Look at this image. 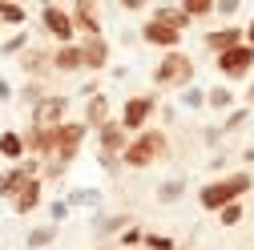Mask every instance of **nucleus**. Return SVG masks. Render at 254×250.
I'll return each mask as SVG.
<instances>
[{
  "label": "nucleus",
  "mask_w": 254,
  "mask_h": 250,
  "mask_svg": "<svg viewBox=\"0 0 254 250\" xmlns=\"http://www.w3.org/2000/svg\"><path fill=\"white\" fill-rule=\"evenodd\" d=\"M85 125H97V129H105L109 125V101L101 97H89V105H85Z\"/></svg>",
  "instance_id": "obj_20"
},
{
  "label": "nucleus",
  "mask_w": 254,
  "mask_h": 250,
  "mask_svg": "<svg viewBox=\"0 0 254 250\" xmlns=\"http://www.w3.org/2000/svg\"><path fill=\"white\" fill-rule=\"evenodd\" d=\"M97 137H101V153H121V158H125L129 141H125V125L121 121H109L105 129H97Z\"/></svg>",
  "instance_id": "obj_11"
},
{
  "label": "nucleus",
  "mask_w": 254,
  "mask_h": 250,
  "mask_svg": "<svg viewBox=\"0 0 254 250\" xmlns=\"http://www.w3.org/2000/svg\"><path fill=\"white\" fill-rule=\"evenodd\" d=\"M206 101H210L214 109H230V105H234V93L218 85V89H210V93H206Z\"/></svg>",
  "instance_id": "obj_24"
},
{
  "label": "nucleus",
  "mask_w": 254,
  "mask_h": 250,
  "mask_svg": "<svg viewBox=\"0 0 254 250\" xmlns=\"http://www.w3.org/2000/svg\"><path fill=\"white\" fill-rule=\"evenodd\" d=\"M190 16H210V12H218V0H186L182 4Z\"/></svg>",
  "instance_id": "obj_23"
},
{
  "label": "nucleus",
  "mask_w": 254,
  "mask_h": 250,
  "mask_svg": "<svg viewBox=\"0 0 254 250\" xmlns=\"http://www.w3.org/2000/svg\"><path fill=\"white\" fill-rule=\"evenodd\" d=\"M53 65H57V61H53V53H45V49H28V53H24V73H33V77H49Z\"/></svg>",
  "instance_id": "obj_16"
},
{
  "label": "nucleus",
  "mask_w": 254,
  "mask_h": 250,
  "mask_svg": "<svg viewBox=\"0 0 254 250\" xmlns=\"http://www.w3.org/2000/svg\"><path fill=\"white\" fill-rule=\"evenodd\" d=\"M254 186V178L250 174H234V178H226V182H210V186H202V194H198V202L206 206V210H226V206H234L246 190Z\"/></svg>",
  "instance_id": "obj_1"
},
{
  "label": "nucleus",
  "mask_w": 254,
  "mask_h": 250,
  "mask_svg": "<svg viewBox=\"0 0 254 250\" xmlns=\"http://www.w3.org/2000/svg\"><path fill=\"white\" fill-rule=\"evenodd\" d=\"M162 153H166V133H157V129H145V133H137V137L129 141V149H125V166L141 170V166L157 162Z\"/></svg>",
  "instance_id": "obj_2"
},
{
  "label": "nucleus",
  "mask_w": 254,
  "mask_h": 250,
  "mask_svg": "<svg viewBox=\"0 0 254 250\" xmlns=\"http://www.w3.org/2000/svg\"><path fill=\"white\" fill-rule=\"evenodd\" d=\"M153 97H129V101H125V109H121V125H125V129H141V125L149 121V113H153Z\"/></svg>",
  "instance_id": "obj_9"
},
{
  "label": "nucleus",
  "mask_w": 254,
  "mask_h": 250,
  "mask_svg": "<svg viewBox=\"0 0 254 250\" xmlns=\"http://www.w3.org/2000/svg\"><path fill=\"white\" fill-rule=\"evenodd\" d=\"M182 190H186V182H178V178H174V182H166L162 190H157V202H178V198H182Z\"/></svg>",
  "instance_id": "obj_26"
},
{
  "label": "nucleus",
  "mask_w": 254,
  "mask_h": 250,
  "mask_svg": "<svg viewBox=\"0 0 254 250\" xmlns=\"http://www.w3.org/2000/svg\"><path fill=\"white\" fill-rule=\"evenodd\" d=\"M153 20H157V24H170V28H178V33H182V28L194 20V16H190L182 4H162V8L153 12Z\"/></svg>",
  "instance_id": "obj_17"
},
{
  "label": "nucleus",
  "mask_w": 254,
  "mask_h": 250,
  "mask_svg": "<svg viewBox=\"0 0 254 250\" xmlns=\"http://www.w3.org/2000/svg\"><path fill=\"white\" fill-rule=\"evenodd\" d=\"M8 97H12V85H8V81H0V101H8Z\"/></svg>",
  "instance_id": "obj_38"
},
{
  "label": "nucleus",
  "mask_w": 254,
  "mask_h": 250,
  "mask_svg": "<svg viewBox=\"0 0 254 250\" xmlns=\"http://www.w3.org/2000/svg\"><path fill=\"white\" fill-rule=\"evenodd\" d=\"M24 45H28V37H24V33H16L12 41H4V45H0V53H20Z\"/></svg>",
  "instance_id": "obj_33"
},
{
  "label": "nucleus",
  "mask_w": 254,
  "mask_h": 250,
  "mask_svg": "<svg viewBox=\"0 0 254 250\" xmlns=\"http://www.w3.org/2000/svg\"><path fill=\"white\" fill-rule=\"evenodd\" d=\"M242 158H246V162H254V145H246V149H242Z\"/></svg>",
  "instance_id": "obj_39"
},
{
  "label": "nucleus",
  "mask_w": 254,
  "mask_h": 250,
  "mask_svg": "<svg viewBox=\"0 0 254 250\" xmlns=\"http://www.w3.org/2000/svg\"><path fill=\"white\" fill-rule=\"evenodd\" d=\"M246 41H250V45H254V20H250V24H246Z\"/></svg>",
  "instance_id": "obj_40"
},
{
  "label": "nucleus",
  "mask_w": 254,
  "mask_h": 250,
  "mask_svg": "<svg viewBox=\"0 0 254 250\" xmlns=\"http://www.w3.org/2000/svg\"><path fill=\"white\" fill-rule=\"evenodd\" d=\"M202 101H206V93H202V89H194V85H190V89H186V97H182V105H190V109H198Z\"/></svg>",
  "instance_id": "obj_31"
},
{
  "label": "nucleus",
  "mask_w": 254,
  "mask_h": 250,
  "mask_svg": "<svg viewBox=\"0 0 254 250\" xmlns=\"http://www.w3.org/2000/svg\"><path fill=\"white\" fill-rule=\"evenodd\" d=\"M41 20H45V28L61 41V45H73V16L65 12V8H57V4H41Z\"/></svg>",
  "instance_id": "obj_8"
},
{
  "label": "nucleus",
  "mask_w": 254,
  "mask_h": 250,
  "mask_svg": "<svg viewBox=\"0 0 254 250\" xmlns=\"http://www.w3.org/2000/svg\"><path fill=\"white\" fill-rule=\"evenodd\" d=\"M246 101H250V105H254V81H250V89H246Z\"/></svg>",
  "instance_id": "obj_41"
},
{
  "label": "nucleus",
  "mask_w": 254,
  "mask_h": 250,
  "mask_svg": "<svg viewBox=\"0 0 254 250\" xmlns=\"http://www.w3.org/2000/svg\"><path fill=\"white\" fill-rule=\"evenodd\" d=\"M53 238H57L53 226H37V230H28V250H41V246H49Z\"/></svg>",
  "instance_id": "obj_22"
},
{
  "label": "nucleus",
  "mask_w": 254,
  "mask_h": 250,
  "mask_svg": "<svg viewBox=\"0 0 254 250\" xmlns=\"http://www.w3.org/2000/svg\"><path fill=\"white\" fill-rule=\"evenodd\" d=\"M250 69H254V45H238L218 57V73H226V77H246Z\"/></svg>",
  "instance_id": "obj_7"
},
{
  "label": "nucleus",
  "mask_w": 254,
  "mask_h": 250,
  "mask_svg": "<svg viewBox=\"0 0 254 250\" xmlns=\"http://www.w3.org/2000/svg\"><path fill=\"white\" fill-rule=\"evenodd\" d=\"M37 206H41V182L33 178V182H28L24 190L12 198V210H16V214H28V210H37Z\"/></svg>",
  "instance_id": "obj_19"
},
{
  "label": "nucleus",
  "mask_w": 254,
  "mask_h": 250,
  "mask_svg": "<svg viewBox=\"0 0 254 250\" xmlns=\"http://www.w3.org/2000/svg\"><path fill=\"white\" fill-rule=\"evenodd\" d=\"M137 242H145V234H141V230H133V226L121 234V246H137Z\"/></svg>",
  "instance_id": "obj_35"
},
{
  "label": "nucleus",
  "mask_w": 254,
  "mask_h": 250,
  "mask_svg": "<svg viewBox=\"0 0 254 250\" xmlns=\"http://www.w3.org/2000/svg\"><path fill=\"white\" fill-rule=\"evenodd\" d=\"M141 41H149V45H157V49H174V45L182 41V33H178V28H170V24L149 20V24L141 28ZM174 53H178V49H174Z\"/></svg>",
  "instance_id": "obj_10"
},
{
  "label": "nucleus",
  "mask_w": 254,
  "mask_h": 250,
  "mask_svg": "<svg viewBox=\"0 0 254 250\" xmlns=\"http://www.w3.org/2000/svg\"><path fill=\"white\" fill-rule=\"evenodd\" d=\"M65 202H69V206H97V202H101V190H89V186H85V190H73Z\"/></svg>",
  "instance_id": "obj_21"
},
{
  "label": "nucleus",
  "mask_w": 254,
  "mask_h": 250,
  "mask_svg": "<svg viewBox=\"0 0 254 250\" xmlns=\"http://www.w3.org/2000/svg\"><path fill=\"white\" fill-rule=\"evenodd\" d=\"M0 20H8V24H20V20H24V8L16 4V0H0Z\"/></svg>",
  "instance_id": "obj_25"
},
{
  "label": "nucleus",
  "mask_w": 254,
  "mask_h": 250,
  "mask_svg": "<svg viewBox=\"0 0 254 250\" xmlns=\"http://www.w3.org/2000/svg\"><path fill=\"white\" fill-rule=\"evenodd\" d=\"M81 53H85V69H105V61H109V41H101V37H85L81 41Z\"/></svg>",
  "instance_id": "obj_12"
},
{
  "label": "nucleus",
  "mask_w": 254,
  "mask_h": 250,
  "mask_svg": "<svg viewBox=\"0 0 254 250\" xmlns=\"http://www.w3.org/2000/svg\"><path fill=\"white\" fill-rule=\"evenodd\" d=\"M121 8L125 12H137V8H145V0H121Z\"/></svg>",
  "instance_id": "obj_37"
},
{
  "label": "nucleus",
  "mask_w": 254,
  "mask_h": 250,
  "mask_svg": "<svg viewBox=\"0 0 254 250\" xmlns=\"http://www.w3.org/2000/svg\"><path fill=\"white\" fill-rule=\"evenodd\" d=\"M53 61H57V69H65V73L85 69V53H81V45H61V49L53 53Z\"/></svg>",
  "instance_id": "obj_15"
},
{
  "label": "nucleus",
  "mask_w": 254,
  "mask_h": 250,
  "mask_svg": "<svg viewBox=\"0 0 254 250\" xmlns=\"http://www.w3.org/2000/svg\"><path fill=\"white\" fill-rule=\"evenodd\" d=\"M246 117H250L246 109H234V113L226 117V125H222V133H234V129H242V125H246Z\"/></svg>",
  "instance_id": "obj_28"
},
{
  "label": "nucleus",
  "mask_w": 254,
  "mask_h": 250,
  "mask_svg": "<svg viewBox=\"0 0 254 250\" xmlns=\"http://www.w3.org/2000/svg\"><path fill=\"white\" fill-rule=\"evenodd\" d=\"M242 45V28H218V33H206V49L210 53H230V49H238Z\"/></svg>",
  "instance_id": "obj_13"
},
{
  "label": "nucleus",
  "mask_w": 254,
  "mask_h": 250,
  "mask_svg": "<svg viewBox=\"0 0 254 250\" xmlns=\"http://www.w3.org/2000/svg\"><path fill=\"white\" fill-rule=\"evenodd\" d=\"M81 137H85V121H65V125H57V149H53V158L61 170H65L73 162V153L81 149Z\"/></svg>",
  "instance_id": "obj_4"
},
{
  "label": "nucleus",
  "mask_w": 254,
  "mask_h": 250,
  "mask_svg": "<svg viewBox=\"0 0 254 250\" xmlns=\"http://www.w3.org/2000/svg\"><path fill=\"white\" fill-rule=\"evenodd\" d=\"M113 230H125V214H117V218H101V222H97V234H113Z\"/></svg>",
  "instance_id": "obj_29"
},
{
  "label": "nucleus",
  "mask_w": 254,
  "mask_h": 250,
  "mask_svg": "<svg viewBox=\"0 0 254 250\" xmlns=\"http://www.w3.org/2000/svg\"><path fill=\"white\" fill-rule=\"evenodd\" d=\"M190 77H194V57L190 53H170L153 69V85H190Z\"/></svg>",
  "instance_id": "obj_3"
},
{
  "label": "nucleus",
  "mask_w": 254,
  "mask_h": 250,
  "mask_svg": "<svg viewBox=\"0 0 254 250\" xmlns=\"http://www.w3.org/2000/svg\"><path fill=\"white\" fill-rule=\"evenodd\" d=\"M65 113H69V97L53 93L33 109V129H57V125H65Z\"/></svg>",
  "instance_id": "obj_5"
},
{
  "label": "nucleus",
  "mask_w": 254,
  "mask_h": 250,
  "mask_svg": "<svg viewBox=\"0 0 254 250\" xmlns=\"http://www.w3.org/2000/svg\"><path fill=\"white\" fill-rule=\"evenodd\" d=\"M218 218H222V226H238V222H242V206L234 202V206H226V210H222Z\"/></svg>",
  "instance_id": "obj_30"
},
{
  "label": "nucleus",
  "mask_w": 254,
  "mask_h": 250,
  "mask_svg": "<svg viewBox=\"0 0 254 250\" xmlns=\"http://www.w3.org/2000/svg\"><path fill=\"white\" fill-rule=\"evenodd\" d=\"M20 101H24V105H33V109H37V105L45 101V93H41V85H37V81H33V85H24V89H20Z\"/></svg>",
  "instance_id": "obj_27"
},
{
  "label": "nucleus",
  "mask_w": 254,
  "mask_h": 250,
  "mask_svg": "<svg viewBox=\"0 0 254 250\" xmlns=\"http://www.w3.org/2000/svg\"><path fill=\"white\" fill-rule=\"evenodd\" d=\"M145 246H149V250H174V238H157V234H145Z\"/></svg>",
  "instance_id": "obj_32"
},
{
  "label": "nucleus",
  "mask_w": 254,
  "mask_h": 250,
  "mask_svg": "<svg viewBox=\"0 0 254 250\" xmlns=\"http://www.w3.org/2000/svg\"><path fill=\"white\" fill-rule=\"evenodd\" d=\"M238 8H242V4H238V0H218V12H222V16H234Z\"/></svg>",
  "instance_id": "obj_36"
},
{
  "label": "nucleus",
  "mask_w": 254,
  "mask_h": 250,
  "mask_svg": "<svg viewBox=\"0 0 254 250\" xmlns=\"http://www.w3.org/2000/svg\"><path fill=\"white\" fill-rule=\"evenodd\" d=\"M37 170H41V166H37L33 158H28V162H16V166H12L4 178H0V198H8V202H12V198L24 190V186L37 178Z\"/></svg>",
  "instance_id": "obj_6"
},
{
  "label": "nucleus",
  "mask_w": 254,
  "mask_h": 250,
  "mask_svg": "<svg viewBox=\"0 0 254 250\" xmlns=\"http://www.w3.org/2000/svg\"><path fill=\"white\" fill-rule=\"evenodd\" d=\"M24 149H28V141H24L20 133H12V129H8V133H0V158H8V162L16 166V162L24 158Z\"/></svg>",
  "instance_id": "obj_18"
},
{
  "label": "nucleus",
  "mask_w": 254,
  "mask_h": 250,
  "mask_svg": "<svg viewBox=\"0 0 254 250\" xmlns=\"http://www.w3.org/2000/svg\"><path fill=\"white\" fill-rule=\"evenodd\" d=\"M73 24L85 28L89 37H101V16H97V8H93V4H85V0H81V4H73Z\"/></svg>",
  "instance_id": "obj_14"
},
{
  "label": "nucleus",
  "mask_w": 254,
  "mask_h": 250,
  "mask_svg": "<svg viewBox=\"0 0 254 250\" xmlns=\"http://www.w3.org/2000/svg\"><path fill=\"white\" fill-rule=\"evenodd\" d=\"M69 210H73L69 202H61V198H57V202H53V222H65V218H69Z\"/></svg>",
  "instance_id": "obj_34"
}]
</instances>
